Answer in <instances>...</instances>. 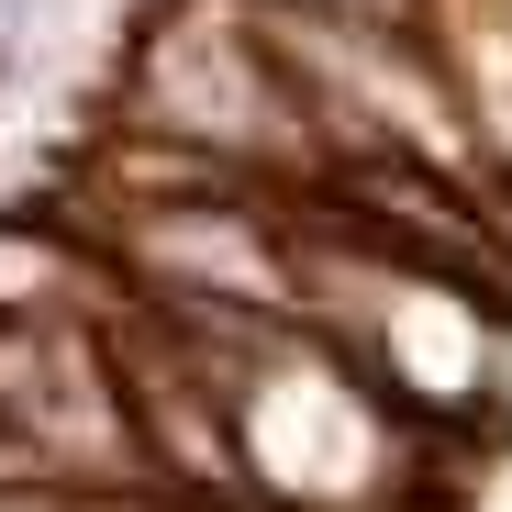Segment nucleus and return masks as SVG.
Listing matches in <instances>:
<instances>
[{
  "label": "nucleus",
  "instance_id": "f257e3e1",
  "mask_svg": "<svg viewBox=\"0 0 512 512\" xmlns=\"http://www.w3.org/2000/svg\"><path fill=\"white\" fill-rule=\"evenodd\" d=\"M268 23H412V0H245Z\"/></svg>",
  "mask_w": 512,
  "mask_h": 512
},
{
  "label": "nucleus",
  "instance_id": "f03ea898",
  "mask_svg": "<svg viewBox=\"0 0 512 512\" xmlns=\"http://www.w3.org/2000/svg\"><path fill=\"white\" fill-rule=\"evenodd\" d=\"M23 479H45V468L23 457V435H12V423H0V490H23Z\"/></svg>",
  "mask_w": 512,
  "mask_h": 512
}]
</instances>
